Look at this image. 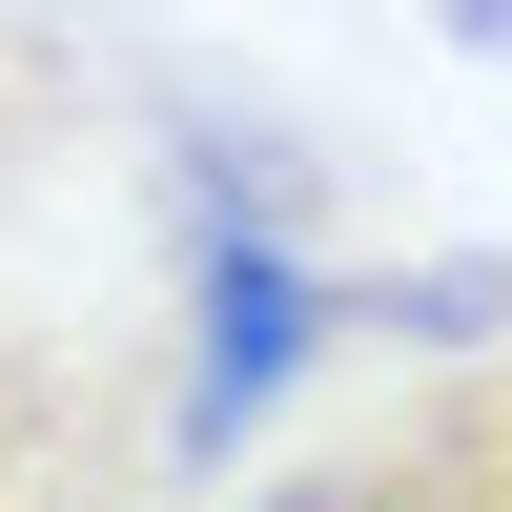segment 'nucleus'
I'll list each match as a JSON object with an SVG mask.
<instances>
[{
	"instance_id": "f03ea898",
	"label": "nucleus",
	"mask_w": 512,
	"mask_h": 512,
	"mask_svg": "<svg viewBox=\"0 0 512 512\" xmlns=\"http://www.w3.org/2000/svg\"><path fill=\"white\" fill-rule=\"evenodd\" d=\"M328 349V267L287 226H185V369H164V472H226Z\"/></svg>"
},
{
	"instance_id": "f257e3e1",
	"label": "nucleus",
	"mask_w": 512,
	"mask_h": 512,
	"mask_svg": "<svg viewBox=\"0 0 512 512\" xmlns=\"http://www.w3.org/2000/svg\"><path fill=\"white\" fill-rule=\"evenodd\" d=\"M0 512H164V349L0 308Z\"/></svg>"
},
{
	"instance_id": "39448f33",
	"label": "nucleus",
	"mask_w": 512,
	"mask_h": 512,
	"mask_svg": "<svg viewBox=\"0 0 512 512\" xmlns=\"http://www.w3.org/2000/svg\"><path fill=\"white\" fill-rule=\"evenodd\" d=\"M246 512H369V492H349V451H328V472H267Z\"/></svg>"
},
{
	"instance_id": "7ed1b4c3",
	"label": "nucleus",
	"mask_w": 512,
	"mask_h": 512,
	"mask_svg": "<svg viewBox=\"0 0 512 512\" xmlns=\"http://www.w3.org/2000/svg\"><path fill=\"white\" fill-rule=\"evenodd\" d=\"M349 492L369 512H512V349H451L431 390H390L349 431Z\"/></svg>"
},
{
	"instance_id": "20e7f679",
	"label": "nucleus",
	"mask_w": 512,
	"mask_h": 512,
	"mask_svg": "<svg viewBox=\"0 0 512 512\" xmlns=\"http://www.w3.org/2000/svg\"><path fill=\"white\" fill-rule=\"evenodd\" d=\"M62 144H82V21L62 0H0V226L62 185Z\"/></svg>"
},
{
	"instance_id": "423d86ee",
	"label": "nucleus",
	"mask_w": 512,
	"mask_h": 512,
	"mask_svg": "<svg viewBox=\"0 0 512 512\" xmlns=\"http://www.w3.org/2000/svg\"><path fill=\"white\" fill-rule=\"evenodd\" d=\"M451 41H492V62H512V0H451Z\"/></svg>"
}]
</instances>
